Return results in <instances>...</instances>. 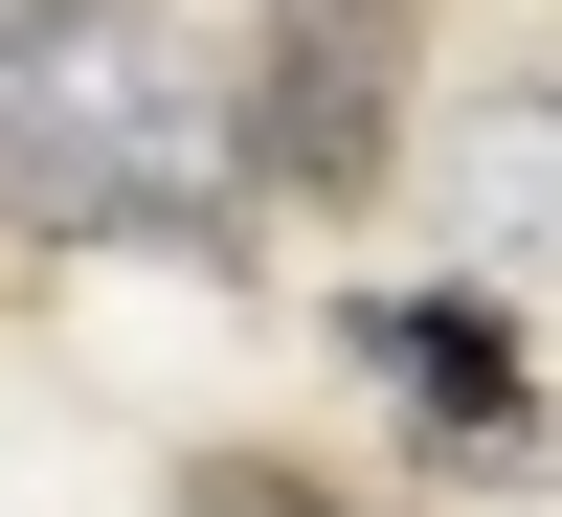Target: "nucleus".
Wrapping results in <instances>:
<instances>
[{
	"label": "nucleus",
	"instance_id": "nucleus-2",
	"mask_svg": "<svg viewBox=\"0 0 562 517\" xmlns=\"http://www.w3.org/2000/svg\"><path fill=\"white\" fill-rule=\"evenodd\" d=\"M405 90H428V23L405 0H270L248 68H225V158L270 203H383L405 180Z\"/></svg>",
	"mask_w": 562,
	"mask_h": 517
},
{
	"label": "nucleus",
	"instance_id": "nucleus-5",
	"mask_svg": "<svg viewBox=\"0 0 562 517\" xmlns=\"http://www.w3.org/2000/svg\"><path fill=\"white\" fill-rule=\"evenodd\" d=\"M180 517H383V495L293 473V450H203V473H180Z\"/></svg>",
	"mask_w": 562,
	"mask_h": 517
},
{
	"label": "nucleus",
	"instance_id": "nucleus-4",
	"mask_svg": "<svg viewBox=\"0 0 562 517\" xmlns=\"http://www.w3.org/2000/svg\"><path fill=\"white\" fill-rule=\"evenodd\" d=\"M450 225H473L495 270H562V68L450 90Z\"/></svg>",
	"mask_w": 562,
	"mask_h": 517
},
{
	"label": "nucleus",
	"instance_id": "nucleus-1",
	"mask_svg": "<svg viewBox=\"0 0 562 517\" xmlns=\"http://www.w3.org/2000/svg\"><path fill=\"white\" fill-rule=\"evenodd\" d=\"M0 180L113 248H248V158L135 0H0Z\"/></svg>",
	"mask_w": 562,
	"mask_h": 517
},
{
	"label": "nucleus",
	"instance_id": "nucleus-3",
	"mask_svg": "<svg viewBox=\"0 0 562 517\" xmlns=\"http://www.w3.org/2000/svg\"><path fill=\"white\" fill-rule=\"evenodd\" d=\"M338 338H360V383H383L428 450H473V473H540V383H518V315H495V293H360Z\"/></svg>",
	"mask_w": 562,
	"mask_h": 517
}]
</instances>
